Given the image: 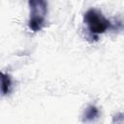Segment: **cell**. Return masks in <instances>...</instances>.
<instances>
[{
  "mask_svg": "<svg viewBox=\"0 0 124 124\" xmlns=\"http://www.w3.org/2000/svg\"><path fill=\"white\" fill-rule=\"evenodd\" d=\"M13 82H12V78L11 76L5 73H1V92L2 95H8L13 87Z\"/></svg>",
  "mask_w": 124,
  "mask_h": 124,
  "instance_id": "277c9868",
  "label": "cell"
},
{
  "mask_svg": "<svg viewBox=\"0 0 124 124\" xmlns=\"http://www.w3.org/2000/svg\"><path fill=\"white\" fill-rule=\"evenodd\" d=\"M83 20L92 35H100L112 28V23L96 9H89L84 14Z\"/></svg>",
  "mask_w": 124,
  "mask_h": 124,
  "instance_id": "7a4b0ae2",
  "label": "cell"
},
{
  "mask_svg": "<svg viewBox=\"0 0 124 124\" xmlns=\"http://www.w3.org/2000/svg\"><path fill=\"white\" fill-rule=\"evenodd\" d=\"M120 123V122H124V113L122 112H118L115 115H113L112 117V123Z\"/></svg>",
  "mask_w": 124,
  "mask_h": 124,
  "instance_id": "5b68a950",
  "label": "cell"
},
{
  "mask_svg": "<svg viewBox=\"0 0 124 124\" xmlns=\"http://www.w3.org/2000/svg\"><path fill=\"white\" fill-rule=\"evenodd\" d=\"M30 9V16L28 26L33 32L41 31L46 24V16L47 14L46 0H28Z\"/></svg>",
  "mask_w": 124,
  "mask_h": 124,
  "instance_id": "6da1fadb",
  "label": "cell"
},
{
  "mask_svg": "<svg viewBox=\"0 0 124 124\" xmlns=\"http://www.w3.org/2000/svg\"><path fill=\"white\" fill-rule=\"evenodd\" d=\"M99 109L96 106L94 105H89L84 112H83V115H82V121L83 122H91V121H94L96 120L98 117H99Z\"/></svg>",
  "mask_w": 124,
  "mask_h": 124,
  "instance_id": "3957f363",
  "label": "cell"
}]
</instances>
